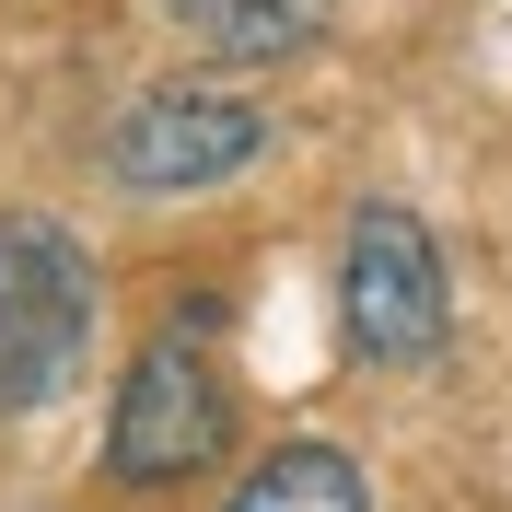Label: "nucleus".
I'll return each instance as SVG.
<instances>
[{
  "instance_id": "nucleus-3",
  "label": "nucleus",
  "mask_w": 512,
  "mask_h": 512,
  "mask_svg": "<svg viewBox=\"0 0 512 512\" xmlns=\"http://www.w3.org/2000/svg\"><path fill=\"white\" fill-rule=\"evenodd\" d=\"M94 350V256L47 210H0V419L59 408Z\"/></svg>"
},
{
  "instance_id": "nucleus-2",
  "label": "nucleus",
  "mask_w": 512,
  "mask_h": 512,
  "mask_svg": "<svg viewBox=\"0 0 512 512\" xmlns=\"http://www.w3.org/2000/svg\"><path fill=\"white\" fill-rule=\"evenodd\" d=\"M454 338V280H443V233L408 198H361L350 245H338V350L361 373H419Z\"/></svg>"
},
{
  "instance_id": "nucleus-6",
  "label": "nucleus",
  "mask_w": 512,
  "mask_h": 512,
  "mask_svg": "<svg viewBox=\"0 0 512 512\" xmlns=\"http://www.w3.org/2000/svg\"><path fill=\"white\" fill-rule=\"evenodd\" d=\"M222 512H373V478H361L350 443H268L245 478L222 489Z\"/></svg>"
},
{
  "instance_id": "nucleus-1",
  "label": "nucleus",
  "mask_w": 512,
  "mask_h": 512,
  "mask_svg": "<svg viewBox=\"0 0 512 512\" xmlns=\"http://www.w3.org/2000/svg\"><path fill=\"white\" fill-rule=\"evenodd\" d=\"M233 443V373L210 350V315H163L140 361L117 373L105 408V478L117 489H187L198 466H222Z\"/></svg>"
},
{
  "instance_id": "nucleus-5",
  "label": "nucleus",
  "mask_w": 512,
  "mask_h": 512,
  "mask_svg": "<svg viewBox=\"0 0 512 512\" xmlns=\"http://www.w3.org/2000/svg\"><path fill=\"white\" fill-rule=\"evenodd\" d=\"M163 12H175L222 70L303 59V47H326V24H338V0H163Z\"/></svg>"
},
{
  "instance_id": "nucleus-4",
  "label": "nucleus",
  "mask_w": 512,
  "mask_h": 512,
  "mask_svg": "<svg viewBox=\"0 0 512 512\" xmlns=\"http://www.w3.org/2000/svg\"><path fill=\"white\" fill-rule=\"evenodd\" d=\"M268 105L233 94V82H152V94H128L117 117H105L94 163L117 198H210L233 187V175H256L268 163Z\"/></svg>"
}]
</instances>
